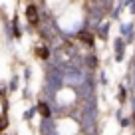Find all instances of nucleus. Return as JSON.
<instances>
[{
  "mask_svg": "<svg viewBox=\"0 0 135 135\" xmlns=\"http://www.w3.org/2000/svg\"><path fill=\"white\" fill-rule=\"evenodd\" d=\"M26 16H28V20L32 22V24H36V22H38V12H36V8H34V6H28Z\"/></svg>",
  "mask_w": 135,
  "mask_h": 135,
  "instance_id": "f257e3e1",
  "label": "nucleus"
},
{
  "mask_svg": "<svg viewBox=\"0 0 135 135\" xmlns=\"http://www.w3.org/2000/svg\"><path fill=\"white\" fill-rule=\"evenodd\" d=\"M78 38H80L84 44H93V36H91L89 32H85V30H84V32H80V34H78Z\"/></svg>",
  "mask_w": 135,
  "mask_h": 135,
  "instance_id": "f03ea898",
  "label": "nucleus"
},
{
  "mask_svg": "<svg viewBox=\"0 0 135 135\" xmlns=\"http://www.w3.org/2000/svg\"><path fill=\"white\" fill-rule=\"evenodd\" d=\"M42 133L44 135H54V125L50 121H44L42 123Z\"/></svg>",
  "mask_w": 135,
  "mask_h": 135,
  "instance_id": "7ed1b4c3",
  "label": "nucleus"
},
{
  "mask_svg": "<svg viewBox=\"0 0 135 135\" xmlns=\"http://www.w3.org/2000/svg\"><path fill=\"white\" fill-rule=\"evenodd\" d=\"M38 109H40V113H42V115H46V117L50 115V107H48L46 103H40V105H38Z\"/></svg>",
  "mask_w": 135,
  "mask_h": 135,
  "instance_id": "20e7f679",
  "label": "nucleus"
},
{
  "mask_svg": "<svg viewBox=\"0 0 135 135\" xmlns=\"http://www.w3.org/2000/svg\"><path fill=\"white\" fill-rule=\"evenodd\" d=\"M88 66H89V68H95V66H97V60H95V56H89V60H88Z\"/></svg>",
  "mask_w": 135,
  "mask_h": 135,
  "instance_id": "39448f33",
  "label": "nucleus"
},
{
  "mask_svg": "<svg viewBox=\"0 0 135 135\" xmlns=\"http://www.w3.org/2000/svg\"><path fill=\"white\" fill-rule=\"evenodd\" d=\"M38 54H40V58H42V60H46V58H48V50H46V48L38 50Z\"/></svg>",
  "mask_w": 135,
  "mask_h": 135,
  "instance_id": "423d86ee",
  "label": "nucleus"
},
{
  "mask_svg": "<svg viewBox=\"0 0 135 135\" xmlns=\"http://www.w3.org/2000/svg\"><path fill=\"white\" fill-rule=\"evenodd\" d=\"M121 91H119V101H125V88H119Z\"/></svg>",
  "mask_w": 135,
  "mask_h": 135,
  "instance_id": "0eeeda50",
  "label": "nucleus"
},
{
  "mask_svg": "<svg viewBox=\"0 0 135 135\" xmlns=\"http://www.w3.org/2000/svg\"><path fill=\"white\" fill-rule=\"evenodd\" d=\"M133 121H135V115H133Z\"/></svg>",
  "mask_w": 135,
  "mask_h": 135,
  "instance_id": "6e6552de",
  "label": "nucleus"
}]
</instances>
